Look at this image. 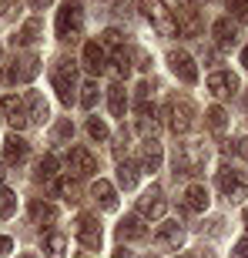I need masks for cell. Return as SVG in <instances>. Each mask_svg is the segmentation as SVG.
Returning a JSON list of instances; mask_svg holds the SVG:
<instances>
[{"instance_id":"29","label":"cell","mask_w":248,"mask_h":258,"mask_svg":"<svg viewBox=\"0 0 248 258\" xmlns=\"http://www.w3.org/2000/svg\"><path fill=\"white\" fill-rule=\"evenodd\" d=\"M205 124H208L215 134H221V131H225V124H228V114H225L221 107H208V114H205Z\"/></svg>"},{"instance_id":"35","label":"cell","mask_w":248,"mask_h":258,"mask_svg":"<svg viewBox=\"0 0 248 258\" xmlns=\"http://www.w3.org/2000/svg\"><path fill=\"white\" fill-rule=\"evenodd\" d=\"M57 191H60V198L64 201H77L81 198V188H77L71 178H64V181H57Z\"/></svg>"},{"instance_id":"40","label":"cell","mask_w":248,"mask_h":258,"mask_svg":"<svg viewBox=\"0 0 248 258\" xmlns=\"http://www.w3.org/2000/svg\"><path fill=\"white\" fill-rule=\"evenodd\" d=\"M131 54H134V60H138L134 67H141V71H151V54H148L144 47H134Z\"/></svg>"},{"instance_id":"20","label":"cell","mask_w":248,"mask_h":258,"mask_svg":"<svg viewBox=\"0 0 248 258\" xmlns=\"http://www.w3.org/2000/svg\"><path fill=\"white\" fill-rule=\"evenodd\" d=\"M30 218H34V225H54L57 221V208L47 205V201H30Z\"/></svg>"},{"instance_id":"23","label":"cell","mask_w":248,"mask_h":258,"mask_svg":"<svg viewBox=\"0 0 248 258\" xmlns=\"http://www.w3.org/2000/svg\"><path fill=\"white\" fill-rule=\"evenodd\" d=\"M117 235H121V238H144L148 228H144V221L138 218V215H128V218L117 225Z\"/></svg>"},{"instance_id":"27","label":"cell","mask_w":248,"mask_h":258,"mask_svg":"<svg viewBox=\"0 0 248 258\" xmlns=\"http://www.w3.org/2000/svg\"><path fill=\"white\" fill-rule=\"evenodd\" d=\"M64 248H67V238L57 235V231L44 238V251H47V258H64Z\"/></svg>"},{"instance_id":"38","label":"cell","mask_w":248,"mask_h":258,"mask_svg":"<svg viewBox=\"0 0 248 258\" xmlns=\"http://www.w3.org/2000/svg\"><path fill=\"white\" fill-rule=\"evenodd\" d=\"M67 138H74V124H71V121H60V124L54 127V144H64Z\"/></svg>"},{"instance_id":"32","label":"cell","mask_w":248,"mask_h":258,"mask_svg":"<svg viewBox=\"0 0 248 258\" xmlns=\"http://www.w3.org/2000/svg\"><path fill=\"white\" fill-rule=\"evenodd\" d=\"M111 64H114V74L117 77H128L131 74V54H128V50H114V57H111Z\"/></svg>"},{"instance_id":"4","label":"cell","mask_w":248,"mask_h":258,"mask_svg":"<svg viewBox=\"0 0 248 258\" xmlns=\"http://www.w3.org/2000/svg\"><path fill=\"white\" fill-rule=\"evenodd\" d=\"M54 30H57L60 40H77L81 37V30H84V14H81V7H77V4H64V7L57 10Z\"/></svg>"},{"instance_id":"46","label":"cell","mask_w":248,"mask_h":258,"mask_svg":"<svg viewBox=\"0 0 248 258\" xmlns=\"http://www.w3.org/2000/svg\"><path fill=\"white\" fill-rule=\"evenodd\" d=\"M195 258H215V255H211V251H205V248H201V251H195Z\"/></svg>"},{"instance_id":"28","label":"cell","mask_w":248,"mask_h":258,"mask_svg":"<svg viewBox=\"0 0 248 258\" xmlns=\"http://www.w3.org/2000/svg\"><path fill=\"white\" fill-rule=\"evenodd\" d=\"M117 184H121L124 191H131L134 184H138V168L128 161H121V168H117Z\"/></svg>"},{"instance_id":"6","label":"cell","mask_w":248,"mask_h":258,"mask_svg":"<svg viewBox=\"0 0 248 258\" xmlns=\"http://www.w3.org/2000/svg\"><path fill=\"white\" fill-rule=\"evenodd\" d=\"M67 168H71L74 178H87V174L97 171V161L87 148H71V151H67Z\"/></svg>"},{"instance_id":"12","label":"cell","mask_w":248,"mask_h":258,"mask_svg":"<svg viewBox=\"0 0 248 258\" xmlns=\"http://www.w3.org/2000/svg\"><path fill=\"white\" fill-rule=\"evenodd\" d=\"M138 211H141L144 218H164V211H168V201L161 198V191H158V188H151V191L144 195V198H138Z\"/></svg>"},{"instance_id":"17","label":"cell","mask_w":248,"mask_h":258,"mask_svg":"<svg viewBox=\"0 0 248 258\" xmlns=\"http://www.w3.org/2000/svg\"><path fill=\"white\" fill-rule=\"evenodd\" d=\"M181 241H184L181 225L168 221V225H161V228H158V245H164V248H181Z\"/></svg>"},{"instance_id":"49","label":"cell","mask_w":248,"mask_h":258,"mask_svg":"<svg viewBox=\"0 0 248 258\" xmlns=\"http://www.w3.org/2000/svg\"><path fill=\"white\" fill-rule=\"evenodd\" d=\"M4 174H7V171H4V161H0V181H4Z\"/></svg>"},{"instance_id":"45","label":"cell","mask_w":248,"mask_h":258,"mask_svg":"<svg viewBox=\"0 0 248 258\" xmlns=\"http://www.w3.org/2000/svg\"><path fill=\"white\" fill-rule=\"evenodd\" d=\"M114 258H131V251H128V248H117V251H114Z\"/></svg>"},{"instance_id":"42","label":"cell","mask_w":248,"mask_h":258,"mask_svg":"<svg viewBox=\"0 0 248 258\" xmlns=\"http://www.w3.org/2000/svg\"><path fill=\"white\" fill-rule=\"evenodd\" d=\"M235 154H241L248 161V138H241V141H235Z\"/></svg>"},{"instance_id":"44","label":"cell","mask_w":248,"mask_h":258,"mask_svg":"<svg viewBox=\"0 0 248 258\" xmlns=\"http://www.w3.org/2000/svg\"><path fill=\"white\" fill-rule=\"evenodd\" d=\"M27 4H30V7H34V10H44V7H47V4H50V0H27Z\"/></svg>"},{"instance_id":"25","label":"cell","mask_w":248,"mask_h":258,"mask_svg":"<svg viewBox=\"0 0 248 258\" xmlns=\"http://www.w3.org/2000/svg\"><path fill=\"white\" fill-rule=\"evenodd\" d=\"M40 34V20H27L24 27L17 30V37H14V44H20V47H27V44H34Z\"/></svg>"},{"instance_id":"13","label":"cell","mask_w":248,"mask_h":258,"mask_svg":"<svg viewBox=\"0 0 248 258\" xmlns=\"http://www.w3.org/2000/svg\"><path fill=\"white\" fill-rule=\"evenodd\" d=\"M235 87H238V77L231 74V71H215V74L208 77V91L215 97H228L235 94Z\"/></svg>"},{"instance_id":"37","label":"cell","mask_w":248,"mask_h":258,"mask_svg":"<svg viewBox=\"0 0 248 258\" xmlns=\"http://www.w3.org/2000/svg\"><path fill=\"white\" fill-rule=\"evenodd\" d=\"M228 10L238 24H248V0H228Z\"/></svg>"},{"instance_id":"5","label":"cell","mask_w":248,"mask_h":258,"mask_svg":"<svg viewBox=\"0 0 248 258\" xmlns=\"http://www.w3.org/2000/svg\"><path fill=\"white\" fill-rule=\"evenodd\" d=\"M218 188H221V195H225L228 201L248 198V181L241 178L238 171H231V168H221V171H218Z\"/></svg>"},{"instance_id":"43","label":"cell","mask_w":248,"mask_h":258,"mask_svg":"<svg viewBox=\"0 0 248 258\" xmlns=\"http://www.w3.org/2000/svg\"><path fill=\"white\" fill-rule=\"evenodd\" d=\"M235 255H238V258H248V238H241L238 245H235Z\"/></svg>"},{"instance_id":"8","label":"cell","mask_w":248,"mask_h":258,"mask_svg":"<svg viewBox=\"0 0 248 258\" xmlns=\"http://www.w3.org/2000/svg\"><path fill=\"white\" fill-rule=\"evenodd\" d=\"M168 117H171V131L184 134L195 124V107H191V101H171L168 104Z\"/></svg>"},{"instance_id":"52","label":"cell","mask_w":248,"mask_h":258,"mask_svg":"<svg viewBox=\"0 0 248 258\" xmlns=\"http://www.w3.org/2000/svg\"><path fill=\"white\" fill-rule=\"evenodd\" d=\"M181 4H188V0H181Z\"/></svg>"},{"instance_id":"41","label":"cell","mask_w":248,"mask_h":258,"mask_svg":"<svg viewBox=\"0 0 248 258\" xmlns=\"http://www.w3.org/2000/svg\"><path fill=\"white\" fill-rule=\"evenodd\" d=\"M10 251H14V241H10L7 235H0V258H7Z\"/></svg>"},{"instance_id":"26","label":"cell","mask_w":248,"mask_h":258,"mask_svg":"<svg viewBox=\"0 0 248 258\" xmlns=\"http://www.w3.org/2000/svg\"><path fill=\"white\" fill-rule=\"evenodd\" d=\"M54 174H57V158L54 154H44L37 161V181H54Z\"/></svg>"},{"instance_id":"1","label":"cell","mask_w":248,"mask_h":258,"mask_svg":"<svg viewBox=\"0 0 248 258\" xmlns=\"http://www.w3.org/2000/svg\"><path fill=\"white\" fill-rule=\"evenodd\" d=\"M208 161V151L201 141H184L174 151V174H198Z\"/></svg>"},{"instance_id":"53","label":"cell","mask_w":248,"mask_h":258,"mask_svg":"<svg viewBox=\"0 0 248 258\" xmlns=\"http://www.w3.org/2000/svg\"><path fill=\"white\" fill-rule=\"evenodd\" d=\"M0 54H4V50H0Z\"/></svg>"},{"instance_id":"34","label":"cell","mask_w":248,"mask_h":258,"mask_svg":"<svg viewBox=\"0 0 248 258\" xmlns=\"http://www.w3.org/2000/svg\"><path fill=\"white\" fill-rule=\"evenodd\" d=\"M94 101H97V81H87V84L81 87V107H84V111H91V107H94Z\"/></svg>"},{"instance_id":"33","label":"cell","mask_w":248,"mask_h":258,"mask_svg":"<svg viewBox=\"0 0 248 258\" xmlns=\"http://www.w3.org/2000/svg\"><path fill=\"white\" fill-rule=\"evenodd\" d=\"M181 24H184V34H198V30H201L198 14H195L191 7H184V10H181ZM181 24H178V30H181Z\"/></svg>"},{"instance_id":"16","label":"cell","mask_w":248,"mask_h":258,"mask_svg":"<svg viewBox=\"0 0 248 258\" xmlns=\"http://www.w3.org/2000/svg\"><path fill=\"white\" fill-rule=\"evenodd\" d=\"M37 71H40V60L30 54V57L17 60V67H10V71H7V81H14V84H17V81H30Z\"/></svg>"},{"instance_id":"22","label":"cell","mask_w":248,"mask_h":258,"mask_svg":"<svg viewBox=\"0 0 248 258\" xmlns=\"http://www.w3.org/2000/svg\"><path fill=\"white\" fill-rule=\"evenodd\" d=\"M161 168V144L148 141L141 148V171H158Z\"/></svg>"},{"instance_id":"9","label":"cell","mask_w":248,"mask_h":258,"mask_svg":"<svg viewBox=\"0 0 248 258\" xmlns=\"http://www.w3.org/2000/svg\"><path fill=\"white\" fill-rule=\"evenodd\" d=\"M168 64H171L174 77H181L184 84H195V81H198V67H195V57H191V54L171 50V54H168Z\"/></svg>"},{"instance_id":"24","label":"cell","mask_w":248,"mask_h":258,"mask_svg":"<svg viewBox=\"0 0 248 258\" xmlns=\"http://www.w3.org/2000/svg\"><path fill=\"white\" fill-rule=\"evenodd\" d=\"M184 208L188 211H205L208 208V191H205L201 184H191L188 191H184Z\"/></svg>"},{"instance_id":"11","label":"cell","mask_w":248,"mask_h":258,"mask_svg":"<svg viewBox=\"0 0 248 258\" xmlns=\"http://www.w3.org/2000/svg\"><path fill=\"white\" fill-rule=\"evenodd\" d=\"M81 64H84L87 74H104V67H107V57H104V47L97 44V40H87L84 44V54H81Z\"/></svg>"},{"instance_id":"19","label":"cell","mask_w":248,"mask_h":258,"mask_svg":"<svg viewBox=\"0 0 248 258\" xmlns=\"http://www.w3.org/2000/svg\"><path fill=\"white\" fill-rule=\"evenodd\" d=\"M24 104H27V111H30V121H37V124H44L47 121V101L37 94V91H27V97H24Z\"/></svg>"},{"instance_id":"15","label":"cell","mask_w":248,"mask_h":258,"mask_svg":"<svg viewBox=\"0 0 248 258\" xmlns=\"http://www.w3.org/2000/svg\"><path fill=\"white\" fill-rule=\"evenodd\" d=\"M91 198H94L104 211H114L117 208V191H114V184H111V181H101V178H97L94 188H91Z\"/></svg>"},{"instance_id":"2","label":"cell","mask_w":248,"mask_h":258,"mask_svg":"<svg viewBox=\"0 0 248 258\" xmlns=\"http://www.w3.org/2000/svg\"><path fill=\"white\" fill-rule=\"evenodd\" d=\"M141 10L161 37H178V34H181V30H178V20L171 17V10H168L164 0H141Z\"/></svg>"},{"instance_id":"39","label":"cell","mask_w":248,"mask_h":258,"mask_svg":"<svg viewBox=\"0 0 248 258\" xmlns=\"http://www.w3.org/2000/svg\"><path fill=\"white\" fill-rule=\"evenodd\" d=\"M101 44H107V47L121 50V30H117V27H107L104 34H101Z\"/></svg>"},{"instance_id":"31","label":"cell","mask_w":248,"mask_h":258,"mask_svg":"<svg viewBox=\"0 0 248 258\" xmlns=\"http://www.w3.org/2000/svg\"><path fill=\"white\" fill-rule=\"evenodd\" d=\"M17 211V195L10 188H0V218H10Z\"/></svg>"},{"instance_id":"36","label":"cell","mask_w":248,"mask_h":258,"mask_svg":"<svg viewBox=\"0 0 248 258\" xmlns=\"http://www.w3.org/2000/svg\"><path fill=\"white\" fill-rule=\"evenodd\" d=\"M87 134H91L94 141H107V124L101 117H91V121H87Z\"/></svg>"},{"instance_id":"30","label":"cell","mask_w":248,"mask_h":258,"mask_svg":"<svg viewBox=\"0 0 248 258\" xmlns=\"http://www.w3.org/2000/svg\"><path fill=\"white\" fill-rule=\"evenodd\" d=\"M138 131H141L144 138H148V141H154V134L161 131V124H158V117H154L151 111H148V114H141V117H138Z\"/></svg>"},{"instance_id":"21","label":"cell","mask_w":248,"mask_h":258,"mask_svg":"<svg viewBox=\"0 0 248 258\" xmlns=\"http://www.w3.org/2000/svg\"><path fill=\"white\" fill-rule=\"evenodd\" d=\"M107 107H111L114 117H124V111H128V91H124V84L107 87Z\"/></svg>"},{"instance_id":"14","label":"cell","mask_w":248,"mask_h":258,"mask_svg":"<svg viewBox=\"0 0 248 258\" xmlns=\"http://www.w3.org/2000/svg\"><path fill=\"white\" fill-rule=\"evenodd\" d=\"M30 154V144L24 141V138H17V134H7L4 138V158H7L10 164H24Z\"/></svg>"},{"instance_id":"48","label":"cell","mask_w":248,"mask_h":258,"mask_svg":"<svg viewBox=\"0 0 248 258\" xmlns=\"http://www.w3.org/2000/svg\"><path fill=\"white\" fill-rule=\"evenodd\" d=\"M7 4H10V0H0V14H4V10H7Z\"/></svg>"},{"instance_id":"47","label":"cell","mask_w":248,"mask_h":258,"mask_svg":"<svg viewBox=\"0 0 248 258\" xmlns=\"http://www.w3.org/2000/svg\"><path fill=\"white\" fill-rule=\"evenodd\" d=\"M241 64H245V67H248V47H245V50H241Z\"/></svg>"},{"instance_id":"50","label":"cell","mask_w":248,"mask_h":258,"mask_svg":"<svg viewBox=\"0 0 248 258\" xmlns=\"http://www.w3.org/2000/svg\"><path fill=\"white\" fill-rule=\"evenodd\" d=\"M245 228H248V208H245Z\"/></svg>"},{"instance_id":"7","label":"cell","mask_w":248,"mask_h":258,"mask_svg":"<svg viewBox=\"0 0 248 258\" xmlns=\"http://www.w3.org/2000/svg\"><path fill=\"white\" fill-rule=\"evenodd\" d=\"M74 231H77V238H81L84 248H101V238H104V235H101V225H97L94 215H81Z\"/></svg>"},{"instance_id":"51","label":"cell","mask_w":248,"mask_h":258,"mask_svg":"<svg viewBox=\"0 0 248 258\" xmlns=\"http://www.w3.org/2000/svg\"><path fill=\"white\" fill-rule=\"evenodd\" d=\"M24 258H34V255H24Z\"/></svg>"},{"instance_id":"18","label":"cell","mask_w":248,"mask_h":258,"mask_svg":"<svg viewBox=\"0 0 248 258\" xmlns=\"http://www.w3.org/2000/svg\"><path fill=\"white\" fill-rule=\"evenodd\" d=\"M211 34H215V40H218L221 47H231V44L238 40V34H235V27H231V17H218L215 24H211Z\"/></svg>"},{"instance_id":"10","label":"cell","mask_w":248,"mask_h":258,"mask_svg":"<svg viewBox=\"0 0 248 258\" xmlns=\"http://www.w3.org/2000/svg\"><path fill=\"white\" fill-rule=\"evenodd\" d=\"M0 114L7 117V124H10V127H17V131H20V127H27V121H30V117L24 114V101H20L17 94L0 97Z\"/></svg>"},{"instance_id":"3","label":"cell","mask_w":248,"mask_h":258,"mask_svg":"<svg viewBox=\"0 0 248 258\" xmlns=\"http://www.w3.org/2000/svg\"><path fill=\"white\" fill-rule=\"evenodd\" d=\"M50 81H54L57 97L64 101V104H71V101H74V91H77V64L67 60V57H60L57 64H54V71H50Z\"/></svg>"}]
</instances>
